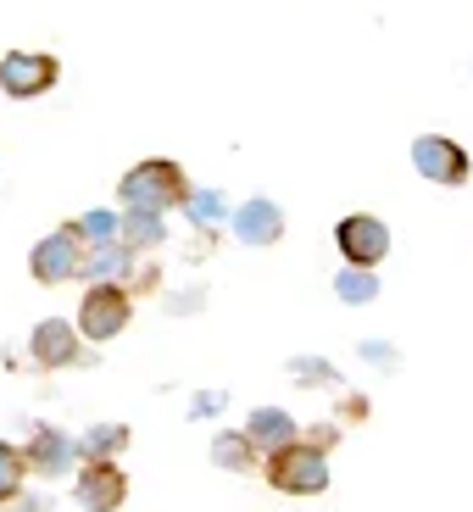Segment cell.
Here are the masks:
<instances>
[{
    "mask_svg": "<svg viewBox=\"0 0 473 512\" xmlns=\"http://www.w3.org/2000/svg\"><path fill=\"white\" fill-rule=\"evenodd\" d=\"M117 201L123 212H173V206L190 201V179H184L179 162H167V156H151V162H134L117 179Z\"/></svg>",
    "mask_w": 473,
    "mask_h": 512,
    "instance_id": "obj_1",
    "label": "cell"
},
{
    "mask_svg": "<svg viewBox=\"0 0 473 512\" xmlns=\"http://www.w3.org/2000/svg\"><path fill=\"white\" fill-rule=\"evenodd\" d=\"M262 474H268V485L279 490V496H323V490H329V451L301 435L295 446L262 457Z\"/></svg>",
    "mask_w": 473,
    "mask_h": 512,
    "instance_id": "obj_2",
    "label": "cell"
},
{
    "mask_svg": "<svg viewBox=\"0 0 473 512\" xmlns=\"http://www.w3.org/2000/svg\"><path fill=\"white\" fill-rule=\"evenodd\" d=\"M134 318V290L128 284H90L84 301H78V334L90 340V346H106L117 334L128 329Z\"/></svg>",
    "mask_w": 473,
    "mask_h": 512,
    "instance_id": "obj_3",
    "label": "cell"
},
{
    "mask_svg": "<svg viewBox=\"0 0 473 512\" xmlns=\"http://www.w3.org/2000/svg\"><path fill=\"white\" fill-rule=\"evenodd\" d=\"M84 256H90V245L78 240L73 223H62L56 234H45V240L28 251V273H34L39 284H73V279H84Z\"/></svg>",
    "mask_w": 473,
    "mask_h": 512,
    "instance_id": "obj_4",
    "label": "cell"
},
{
    "mask_svg": "<svg viewBox=\"0 0 473 512\" xmlns=\"http://www.w3.org/2000/svg\"><path fill=\"white\" fill-rule=\"evenodd\" d=\"M56 78H62V62L51 51H6L0 56V95H12V101L51 95Z\"/></svg>",
    "mask_w": 473,
    "mask_h": 512,
    "instance_id": "obj_5",
    "label": "cell"
},
{
    "mask_svg": "<svg viewBox=\"0 0 473 512\" xmlns=\"http://www.w3.org/2000/svg\"><path fill=\"white\" fill-rule=\"evenodd\" d=\"M334 245L346 256V268H379L384 256H390V229L373 212H351V218L334 223Z\"/></svg>",
    "mask_w": 473,
    "mask_h": 512,
    "instance_id": "obj_6",
    "label": "cell"
},
{
    "mask_svg": "<svg viewBox=\"0 0 473 512\" xmlns=\"http://www.w3.org/2000/svg\"><path fill=\"white\" fill-rule=\"evenodd\" d=\"M412 167H418L429 184H440V190H457L473 173L468 151H462L457 140H446V134H418V140H412Z\"/></svg>",
    "mask_w": 473,
    "mask_h": 512,
    "instance_id": "obj_7",
    "label": "cell"
},
{
    "mask_svg": "<svg viewBox=\"0 0 473 512\" xmlns=\"http://www.w3.org/2000/svg\"><path fill=\"white\" fill-rule=\"evenodd\" d=\"M23 462L34 479H62V474H73V462H84V451H78V435H67L56 423H34V435L23 446Z\"/></svg>",
    "mask_w": 473,
    "mask_h": 512,
    "instance_id": "obj_8",
    "label": "cell"
},
{
    "mask_svg": "<svg viewBox=\"0 0 473 512\" xmlns=\"http://www.w3.org/2000/svg\"><path fill=\"white\" fill-rule=\"evenodd\" d=\"M73 496L84 512H117L128 501V474L117 462H84L73 479Z\"/></svg>",
    "mask_w": 473,
    "mask_h": 512,
    "instance_id": "obj_9",
    "label": "cell"
},
{
    "mask_svg": "<svg viewBox=\"0 0 473 512\" xmlns=\"http://www.w3.org/2000/svg\"><path fill=\"white\" fill-rule=\"evenodd\" d=\"M78 323H67V318H45V323H34V334H28V357H34V368H73L78 362Z\"/></svg>",
    "mask_w": 473,
    "mask_h": 512,
    "instance_id": "obj_10",
    "label": "cell"
},
{
    "mask_svg": "<svg viewBox=\"0 0 473 512\" xmlns=\"http://www.w3.org/2000/svg\"><path fill=\"white\" fill-rule=\"evenodd\" d=\"M234 240L240 245H256V251H268V245L284 240V212L279 201H268V195H251L245 206H234Z\"/></svg>",
    "mask_w": 473,
    "mask_h": 512,
    "instance_id": "obj_11",
    "label": "cell"
},
{
    "mask_svg": "<svg viewBox=\"0 0 473 512\" xmlns=\"http://www.w3.org/2000/svg\"><path fill=\"white\" fill-rule=\"evenodd\" d=\"M245 435H251V446L262 451V457H273V451L295 446L301 440V429H295V418L284 407H251V418H245Z\"/></svg>",
    "mask_w": 473,
    "mask_h": 512,
    "instance_id": "obj_12",
    "label": "cell"
},
{
    "mask_svg": "<svg viewBox=\"0 0 473 512\" xmlns=\"http://www.w3.org/2000/svg\"><path fill=\"white\" fill-rule=\"evenodd\" d=\"M84 279L90 284H134V251H128L123 240L95 245V251L84 256Z\"/></svg>",
    "mask_w": 473,
    "mask_h": 512,
    "instance_id": "obj_13",
    "label": "cell"
},
{
    "mask_svg": "<svg viewBox=\"0 0 473 512\" xmlns=\"http://www.w3.org/2000/svg\"><path fill=\"white\" fill-rule=\"evenodd\" d=\"M128 440H134L128 423H95V429L78 435V451H84V462H117L128 451Z\"/></svg>",
    "mask_w": 473,
    "mask_h": 512,
    "instance_id": "obj_14",
    "label": "cell"
},
{
    "mask_svg": "<svg viewBox=\"0 0 473 512\" xmlns=\"http://www.w3.org/2000/svg\"><path fill=\"white\" fill-rule=\"evenodd\" d=\"M212 462H218L223 474H251L256 462H262V451L251 446L245 429H223V435H212Z\"/></svg>",
    "mask_w": 473,
    "mask_h": 512,
    "instance_id": "obj_15",
    "label": "cell"
},
{
    "mask_svg": "<svg viewBox=\"0 0 473 512\" xmlns=\"http://www.w3.org/2000/svg\"><path fill=\"white\" fill-rule=\"evenodd\" d=\"M123 245L128 251H156V245H167V218L162 212H123Z\"/></svg>",
    "mask_w": 473,
    "mask_h": 512,
    "instance_id": "obj_16",
    "label": "cell"
},
{
    "mask_svg": "<svg viewBox=\"0 0 473 512\" xmlns=\"http://www.w3.org/2000/svg\"><path fill=\"white\" fill-rule=\"evenodd\" d=\"M184 218L195 223V229L212 240V229H218L223 218H234L229 201H223V190H190V201H184Z\"/></svg>",
    "mask_w": 473,
    "mask_h": 512,
    "instance_id": "obj_17",
    "label": "cell"
},
{
    "mask_svg": "<svg viewBox=\"0 0 473 512\" xmlns=\"http://www.w3.org/2000/svg\"><path fill=\"white\" fill-rule=\"evenodd\" d=\"M73 229H78V240L90 245V251H95V245H117V240H123V212H106V206H95V212H84Z\"/></svg>",
    "mask_w": 473,
    "mask_h": 512,
    "instance_id": "obj_18",
    "label": "cell"
},
{
    "mask_svg": "<svg viewBox=\"0 0 473 512\" xmlns=\"http://www.w3.org/2000/svg\"><path fill=\"white\" fill-rule=\"evenodd\" d=\"M334 295L346 307H368L373 295H379V279H373V268H340L334 273Z\"/></svg>",
    "mask_w": 473,
    "mask_h": 512,
    "instance_id": "obj_19",
    "label": "cell"
},
{
    "mask_svg": "<svg viewBox=\"0 0 473 512\" xmlns=\"http://www.w3.org/2000/svg\"><path fill=\"white\" fill-rule=\"evenodd\" d=\"M23 446H12V440H0V501H17V490H23Z\"/></svg>",
    "mask_w": 473,
    "mask_h": 512,
    "instance_id": "obj_20",
    "label": "cell"
},
{
    "mask_svg": "<svg viewBox=\"0 0 473 512\" xmlns=\"http://www.w3.org/2000/svg\"><path fill=\"white\" fill-rule=\"evenodd\" d=\"M290 373L301 384H340V373H334L323 357H290Z\"/></svg>",
    "mask_w": 473,
    "mask_h": 512,
    "instance_id": "obj_21",
    "label": "cell"
},
{
    "mask_svg": "<svg viewBox=\"0 0 473 512\" xmlns=\"http://www.w3.org/2000/svg\"><path fill=\"white\" fill-rule=\"evenodd\" d=\"M223 407H229L223 390H195V396H190V418H218Z\"/></svg>",
    "mask_w": 473,
    "mask_h": 512,
    "instance_id": "obj_22",
    "label": "cell"
},
{
    "mask_svg": "<svg viewBox=\"0 0 473 512\" xmlns=\"http://www.w3.org/2000/svg\"><path fill=\"white\" fill-rule=\"evenodd\" d=\"M362 362H373V368H396V351H390V346H379V340H362Z\"/></svg>",
    "mask_w": 473,
    "mask_h": 512,
    "instance_id": "obj_23",
    "label": "cell"
},
{
    "mask_svg": "<svg viewBox=\"0 0 473 512\" xmlns=\"http://www.w3.org/2000/svg\"><path fill=\"white\" fill-rule=\"evenodd\" d=\"M195 307H206V290H190V295H173V301H167V312H195Z\"/></svg>",
    "mask_w": 473,
    "mask_h": 512,
    "instance_id": "obj_24",
    "label": "cell"
},
{
    "mask_svg": "<svg viewBox=\"0 0 473 512\" xmlns=\"http://www.w3.org/2000/svg\"><path fill=\"white\" fill-rule=\"evenodd\" d=\"M17 512H51V501H45V496H23V501H17Z\"/></svg>",
    "mask_w": 473,
    "mask_h": 512,
    "instance_id": "obj_25",
    "label": "cell"
}]
</instances>
